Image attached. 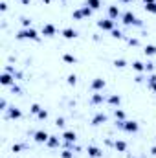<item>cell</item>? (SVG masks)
<instances>
[{
    "mask_svg": "<svg viewBox=\"0 0 156 158\" xmlns=\"http://www.w3.org/2000/svg\"><path fill=\"white\" fill-rule=\"evenodd\" d=\"M121 22H123L125 26H143V22H142L132 11H125V13L121 15Z\"/></svg>",
    "mask_w": 156,
    "mask_h": 158,
    "instance_id": "obj_1",
    "label": "cell"
},
{
    "mask_svg": "<svg viewBox=\"0 0 156 158\" xmlns=\"http://www.w3.org/2000/svg\"><path fill=\"white\" fill-rule=\"evenodd\" d=\"M17 39L18 40H24V39H30V40H40L39 33L33 30V28H22L18 33H17Z\"/></svg>",
    "mask_w": 156,
    "mask_h": 158,
    "instance_id": "obj_2",
    "label": "cell"
},
{
    "mask_svg": "<svg viewBox=\"0 0 156 158\" xmlns=\"http://www.w3.org/2000/svg\"><path fill=\"white\" fill-rule=\"evenodd\" d=\"M97 28H101L103 31H112V30H116V20L101 19V20H97Z\"/></svg>",
    "mask_w": 156,
    "mask_h": 158,
    "instance_id": "obj_3",
    "label": "cell"
},
{
    "mask_svg": "<svg viewBox=\"0 0 156 158\" xmlns=\"http://www.w3.org/2000/svg\"><path fill=\"white\" fill-rule=\"evenodd\" d=\"M105 86H107V81H105L103 77H96L92 83H90V88H92L94 92H103Z\"/></svg>",
    "mask_w": 156,
    "mask_h": 158,
    "instance_id": "obj_4",
    "label": "cell"
},
{
    "mask_svg": "<svg viewBox=\"0 0 156 158\" xmlns=\"http://www.w3.org/2000/svg\"><path fill=\"white\" fill-rule=\"evenodd\" d=\"M88 103H90V105H103V103H107V96H105L103 92H94Z\"/></svg>",
    "mask_w": 156,
    "mask_h": 158,
    "instance_id": "obj_5",
    "label": "cell"
},
{
    "mask_svg": "<svg viewBox=\"0 0 156 158\" xmlns=\"http://www.w3.org/2000/svg\"><path fill=\"white\" fill-rule=\"evenodd\" d=\"M22 118V110L18 107H9L6 110V119H20Z\"/></svg>",
    "mask_w": 156,
    "mask_h": 158,
    "instance_id": "obj_6",
    "label": "cell"
},
{
    "mask_svg": "<svg viewBox=\"0 0 156 158\" xmlns=\"http://www.w3.org/2000/svg\"><path fill=\"white\" fill-rule=\"evenodd\" d=\"M48 138H50V134H48V132H46V131H35V132H33V140H35V142H37V143H46V142H48Z\"/></svg>",
    "mask_w": 156,
    "mask_h": 158,
    "instance_id": "obj_7",
    "label": "cell"
},
{
    "mask_svg": "<svg viewBox=\"0 0 156 158\" xmlns=\"http://www.w3.org/2000/svg\"><path fill=\"white\" fill-rule=\"evenodd\" d=\"M109 121V116L105 114V112H97L94 118H92V125L94 127H97V125H101V123H107Z\"/></svg>",
    "mask_w": 156,
    "mask_h": 158,
    "instance_id": "obj_8",
    "label": "cell"
},
{
    "mask_svg": "<svg viewBox=\"0 0 156 158\" xmlns=\"http://www.w3.org/2000/svg\"><path fill=\"white\" fill-rule=\"evenodd\" d=\"M86 153H88V156H90V158H101V156H103V151H101L97 145H88Z\"/></svg>",
    "mask_w": 156,
    "mask_h": 158,
    "instance_id": "obj_9",
    "label": "cell"
},
{
    "mask_svg": "<svg viewBox=\"0 0 156 158\" xmlns=\"http://www.w3.org/2000/svg\"><path fill=\"white\" fill-rule=\"evenodd\" d=\"M109 19H112V20H117V19H121V11H119V7L117 6H109Z\"/></svg>",
    "mask_w": 156,
    "mask_h": 158,
    "instance_id": "obj_10",
    "label": "cell"
},
{
    "mask_svg": "<svg viewBox=\"0 0 156 158\" xmlns=\"http://www.w3.org/2000/svg\"><path fill=\"white\" fill-rule=\"evenodd\" d=\"M0 83H2L4 86H11V85H15V76H11V74L4 72V74L0 76Z\"/></svg>",
    "mask_w": 156,
    "mask_h": 158,
    "instance_id": "obj_11",
    "label": "cell"
},
{
    "mask_svg": "<svg viewBox=\"0 0 156 158\" xmlns=\"http://www.w3.org/2000/svg\"><path fill=\"white\" fill-rule=\"evenodd\" d=\"M55 33H57V28L53 24H44L42 26V35L44 37H53Z\"/></svg>",
    "mask_w": 156,
    "mask_h": 158,
    "instance_id": "obj_12",
    "label": "cell"
},
{
    "mask_svg": "<svg viewBox=\"0 0 156 158\" xmlns=\"http://www.w3.org/2000/svg\"><path fill=\"white\" fill-rule=\"evenodd\" d=\"M107 103H109L110 107L117 109V107H119V103H121V98H119L117 94H110V96H107Z\"/></svg>",
    "mask_w": 156,
    "mask_h": 158,
    "instance_id": "obj_13",
    "label": "cell"
},
{
    "mask_svg": "<svg viewBox=\"0 0 156 158\" xmlns=\"http://www.w3.org/2000/svg\"><path fill=\"white\" fill-rule=\"evenodd\" d=\"M63 140H64V142H70V143H76L77 134H76L74 131H64V132H63Z\"/></svg>",
    "mask_w": 156,
    "mask_h": 158,
    "instance_id": "obj_14",
    "label": "cell"
},
{
    "mask_svg": "<svg viewBox=\"0 0 156 158\" xmlns=\"http://www.w3.org/2000/svg\"><path fill=\"white\" fill-rule=\"evenodd\" d=\"M63 37H64V39H68V40L77 39V31H76L74 28H64V30H63Z\"/></svg>",
    "mask_w": 156,
    "mask_h": 158,
    "instance_id": "obj_15",
    "label": "cell"
},
{
    "mask_svg": "<svg viewBox=\"0 0 156 158\" xmlns=\"http://www.w3.org/2000/svg\"><path fill=\"white\" fill-rule=\"evenodd\" d=\"M46 145H48L50 149H55V147H59V145H61V142H59V136H51V134H50V138H48Z\"/></svg>",
    "mask_w": 156,
    "mask_h": 158,
    "instance_id": "obj_16",
    "label": "cell"
},
{
    "mask_svg": "<svg viewBox=\"0 0 156 158\" xmlns=\"http://www.w3.org/2000/svg\"><path fill=\"white\" fill-rule=\"evenodd\" d=\"M114 149H116L117 153H125L127 151V142L125 140H116L114 142Z\"/></svg>",
    "mask_w": 156,
    "mask_h": 158,
    "instance_id": "obj_17",
    "label": "cell"
},
{
    "mask_svg": "<svg viewBox=\"0 0 156 158\" xmlns=\"http://www.w3.org/2000/svg\"><path fill=\"white\" fill-rule=\"evenodd\" d=\"M143 53H145L147 57H153V55H156V46H154V44H147V46L143 48Z\"/></svg>",
    "mask_w": 156,
    "mask_h": 158,
    "instance_id": "obj_18",
    "label": "cell"
},
{
    "mask_svg": "<svg viewBox=\"0 0 156 158\" xmlns=\"http://www.w3.org/2000/svg\"><path fill=\"white\" fill-rule=\"evenodd\" d=\"M63 61L68 63V64H76V63H77L76 55H72V53H64V55H63Z\"/></svg>",
    "mask_w": 156,
    "mask_h": 158,
    "instance_id": "obj_19",
    "label": "cell"
},
{
    "mask_svg": "<svg viewBox=\"0 0 156 158\" xmlns=\"http://www.w3.org/2000/svg\"><path fill=\"white\" fill-rule=\"evenodd\" d=\"M132 68H134L136 72H140V74L145 72V64H143L142 61H134V63H132Z\"/></svg>",
    "mask_w": 156,
    "mask_h": 158,
    "instance_id": "obj_20",
    "label": "cell"
},
{
    "mask_svg": "<svg viewBox=\"0 0 156 158\" xmlns=\"http://www.w3.org/2000/svg\"><path fill=\"white\" fill-rule=\"evenodd\" d=\"M86 6H88V7H92V9L96 11V9H99V7H101V0H86Z\"/></svg>",
    "mask_w": 156,
    "mask_h": 158,
    "instance_id": "obj_21",
    "label": "cell"
},
{
    "mask_svg": "<svg viewBox=\"0 0 156 158\" xmlns=\"http://www.w3.org/2000/svg\"><path fill=\"white\" fill-rule=\"evenodd\" d=\"M24 149H26V143H13V147H11L13 153H20V151H24Z\"/></svg>",
    "mask_w": 156,
    "mask_h": 158,
    "instance_id": "obj_22",
    "label": "cell"
},
{
    "mask_svg": "<svg viewBox=\"0 0 156 158\" xmlns=\"http://www.w3.org/2000/svg\"><path fill=\"white\" fill-rule=\"evenodd\" d=\"M40 110H42V109H40V105H39V103H33V105L30 107V112H31V114H35V116L39 114Z\"/></svg>",
    "mask_w": 156,
    "mask_h": 158,
    "instance_id": "obj_23",
    "label": "cell"
},
{
    "mask_svg": "<svg viewBox=\"0 0 156 158\" xmlns=\"http://www.w3.org/2000/svg\"><path fill=\"white\" fill-rule=\"evenodd\" d=\"M81 11H83V15H84V17H90V15L94 13V9H92V7H88L86 4H84V6L81 7Z\"/></svg>",
    "mask_w": 156,
    "mask_h": 158,
    "instance_id": "obj_24",
    "label": "cell"
},
{
    "mask_svg": "<svg viewBox=\"0 0 156 158\" xmlns=\"http://www.w3.org/2000/svg\"><path fill=\"white\" fill-rule=\"evenodd\" d=\"M72 19H76V20H83V19H84V15H83V11H81V9H76V11L72 13Z\"/></svg>",
    "mask_w": 156,
    "mask_h": 158,
    "instance_id": "obj_25",
    "label": "cell"
},
{
    "mask_svg": "<svg viewBox=\"0 0 156 158\" xmlns=\"http://www.w3.org/2000/svg\"><path fill=\"white\" fill-rule=\"evenodd\" d=\"M114 118L116 119H125V112L121 109H114Z\"/></svg>",
    "mask_w": 156,
    "mask_h": 158,
    "instance_id": "obj_26",
    "label": "cell"
},
{
    "mask_svg": "<svg viewBox=\"0 0 156 158\" xmlns=\"http://www.w3.org/2000/svg\"><path fill=\"white\" fill-rule=\"evenodd\" d=\"M110 33H112V37H114V39H125V35H123V31H121V30H112Z\"/></svg>",
    "mask_w": 156,
    "mask_h": 158,
    "instance_id": "obj_27",
    "label": "cell"
},
{
    "mask_svg": "<svg viewBox=\"0 0 156 158\" xmlns=\"http://www.w3.org/2000/svg\"><path fill=\"white\" fill-rule=\"evenodd\" d=\"M114 66H116V68H125V66H127V61H125V59H116V61H114Z\"/></svg>",
    "mask_w": 156,
    "mask_h": 158,
    "instance_id": "obj_28",
    "label": "cell"
},
{
    "mask_svg": "<svg viewBox=\"0 0 156 158\" xmlns=\"http://www.w3.org/2000/svg\"><path fill=\"white\" fill-rule=\"evenodd\" d=\"M61 158H74V151H72V149H64V151L61 153Z\"/></svg>",
    "mask_w": 156,
    "mask_h": 158,
    "instance_id": "obj_29",
    "label": "cell"
},
{
    "mask_svg": "<svg viewBox=\"0 0 156 158\" xmlns=\"http://www.w3.org/2000/svg\"><path fill=\"white\" fill-rule=\"evenodd\" d=\"M7 109H9V107H7V99H6V98H2V99H0V110H2V112H6Z\"/></svg>",
    "mask_w": 156,
    "mask_h": 158,
    "instance_id": "obj_30",
    "label": "cell"
},
{
    "mask_svg": "<svg viewBox=\"0 0 156 158\" xmlns=\"http://www.w3.org/2000/svg\"><path fill=\"white\" fill-rule=\"evenodd\" d=\"M76 83H77V76H76V74H70V76H68V85L76 86Z\"/></svg>",
    "mask_w": 156,
    "mask_h": 158,
    "instance_id": "obj_31",
    "label": "cell"
},
{
    "mask_svg": "<svg viewBox=\"0 0 156 158\" xmlns=\"http://www.w3.org/2000/svg\"><path fill=\"white\" fill-rule=\"evenodd\" d=\"M145 9H147L149 13H156V2H153V4H145Z\"/></svg>",
    "mask_w": 156,
    "mask_h": 158,
    "instance_id": "obj_32",
    "label": "cell"
},
{
    "mask_svg": "<svg viewBox=\"0 0 156 158\" xmlns=\"http://www.w3.org/2000/svg\"><path fill=\"white\" fill-rule=\"evenodd\" d=\"M20 22H22V26H24V28H31V20H30V19H26V17H24V19H20Z\"/></svg>",
    "mask_w": 156,
    "mask_h": 158,
    "instance_id": "obj_33",
    "label": "cell"
},
{
    "mask_svg": "<svg viewBox=\"0 0 156 158\" xmlns=\"http://www.w3.org/2000/svg\"><path fill=\"white\" fill-rule=\"evenodd\" d=\"M46 118H48V110H44V109H42L39 114H37V119H46Z\"/></svg>",
    "mask_w": 156,
    "mask_h": 158,
    "instance_id": "obj_34",
    "label": "cell"
},
{
    "mask_svg": "<svg viewBox=\"0 0 156 158\" xmlns=\"http://www.w3.org/2000/svg\"><path fill=\"white\" fill-rule=\"evenodd\" d=\"M64 123H66L64 118H57V119H55V125H57L59 129H63V127H64Z\"/></svg>",
    "mask_w": 156,
    "mask_h": 158,
    "instance_id": "obj_35",
    "label": "cell"
},
{
    "mask_svg": "<svg viewBox=\"0 0 156 158\" xmlns=\"http://www.w3.org/2000/svg\"><path fill=\"white\" fill-rule=\"evenodd\" d=\"M145 72H154V64L153 63H145Z\"/></svg>",
    "mask_w": 156,
    "mask_h": 158,
    "instance_id": "obj_36",
    "label": "cell"
},
{
    "mask_svg": "<svg viewBox=\"0 0 156 158\" xmlns=\"http://www.w3.org/2000/svg\"><path fill=\"white\" fill-rule=\"evenodd\" d=\"M127 42H129L130 46H140V40H138V39H132V37H130V39H127Z\"/></svg>",
    "mask_w": 156,
    "mask_h": 158,
    "instance_id": "obj_37",
    "label": "cell"
},
{
    "mask_svg": "<svg viewBox=\"0 0 156 158\" xmlns=\"http://www.w3.org/2000/svg\"><path fill=\"white\" fill-rule=\"evenodd\" d=\"M11 88H13V92H15V94H18V96L22 94V88H20V86H17V85H11Z\"/></svg>",
    "mask_w": 156,
    "mask_h": 158,
    "instance_id": "obj_38",
    "label": "cell"
},
{
    "mask_svg": "<svg viewBox=\"0 0 156 158\" xmlns=\"http://www.w3.org/2000/svg\"><path fill=\"white\" fill-rule=\"evenodd\" d=\"M0 11H2V13H6V11H7V4H6V2H2V4H0Z\"/></svg>",
    "mask_w": 156,
    "mask_h": 158,
    "instance_id": "obj_39",
    "label": "cell"
},
{
    "mask_svg": "<svg viewBox=\"0 0 156 158\" xmlns=\"http://www.w3.org/2000/svg\"><path fill=\"white\" fill-rule=\"evenodd\" d=\"M134 81H136V83H142V81H143V76H142V74H140V76H136Z\"/></svg>",
    "mask_w": 156,
    "mask_h": 158,
    "instance_id": "obj_40",
    "label": "cell"
},
{
    "mask_svg": "<svg viewBox=\"0 0 156 158\" xmlns=\"http://www.w3.org/2000/svg\"><path fill=\"white\" fill-rule=\"evenodd\" d=\"M149 88H151L153 92H156V83H153V85H149Z\"/></svg>",
    "mask_w": 156,
    "mask_h": 158,
    "instance_id": "obj_41",
    "label": "cell"
},
{
    "mask_svg": "<svg viewBox=\"0 0 156 158\" xmlns=\"http://www.w3.org/2000/svg\"><path fill=\"white\" fill-rule=\"evenodd\" d=\"M121 4H130V2H134V0H119Z\"/></svg>",
    "mask_w": 156,
    "mask_h": 158,
    "instance_id": "obj_42",
    "label": "cell"
},
{
    "mask_svg": "<svg viewBox=\"0 0 156 158\" xmlns=\"http://www.w3.org/2000/svg\"><path fill=\"white\" fill-rule=\"evenodd\" d=\"M151 153H153V156H156V145L153 147V149H151Z\"/></svg>",
    "mask_w": 156,
    "mask_h": 158,
    "instance_id": "obj_43",
    "label": "cell"
},
{
    "mask_svg": "<svg viewBox=\"0 0 156 158\" xmlns=\"http://www.w3.org/2000/svg\"><path fill=\"white\" fill-rule=\"evenodd\" d=\"M145 4H153V2H156V0H143Z\"/></svg>",
    "mask_w": 156,
    "mask_h": 158,
    "instance_id": "obj_44",
    "label": "cell"
},
{
    "mask_svg": "<svg viewBox=\"0 0 156 158\" xmlns=\"http://www.w3.org/2000/svg\"><path fill=\"white\" fill-rule=\"evenodd\" d=\"M20 2H22V4H30L31 0H20Z\"/></svg>",
    "mask_w": 156,
    "mask_h": 158,
    "instance_id": "obj_45",
    "label": "cell"
},
{
    "mask_svg": "<svg viewBox=\"0 0 156 158\" xmlns=\"http://www.w3.org/2000/svg\"><path fill=\"white\" fill-rule=\"evenodd\" d=\"M42 2H44V4H50V2H51V0H42Z\"/></svg>",
    "mask_w": 156,
    "mask_h": 158,
    "instance_id": "obj_46",
    "label": "cell"
}]
</instances>
